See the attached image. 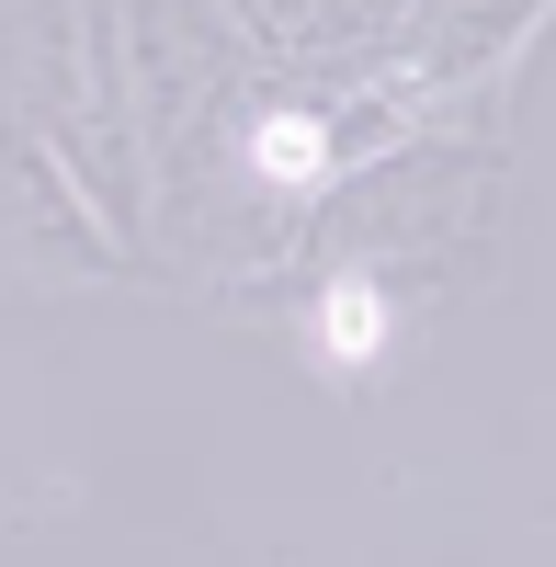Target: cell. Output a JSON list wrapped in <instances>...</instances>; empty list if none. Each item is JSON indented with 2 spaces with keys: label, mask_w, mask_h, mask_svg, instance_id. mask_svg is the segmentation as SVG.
<instances>
[{
  "label": "cell",
  "mask_w": 556,
  "mask_h": 567,
  "mask_svg": "<svg viewBox=\"0 0 556 567\" xmlns=\"http://www.w3.org/2000/svg\"><path fill=\"white\" fill-rule=\"evenodd\" d=\"M387 341H398V307H387L375 272H330V284H318V307H307V352L330 363V374H375Z\"/></svg>",
  "instance_id": "1"
},
{
  "label": "cell",
  "mask_w": 556,
  "mask_h": 567,
  "mask_svg": "<svg viewBox=\"0 0 556 567\" xmlns=\"http://www.w3.org/2000/svg\"><path fill=\"white\" fill-rule=\"evenodd\" d=\"M239 159H250L261 194H318V182H330V125L318 114H261L239 136Z\"/></svg>",
  "instance_id": "2"
}]
</instances>
